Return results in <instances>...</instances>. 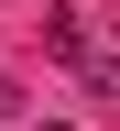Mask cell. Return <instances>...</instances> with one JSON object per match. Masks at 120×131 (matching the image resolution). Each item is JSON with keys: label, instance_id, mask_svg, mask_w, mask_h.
I'll return each instance as SVG.
<instances>
[{"label": "cell", "instance_id": "cell-1", "mask_svg": "<svg viewBox=\"0 0 120 131\" xmlns=\"http://www.w3.org/2000/svg\"><path fill=\"white\" fill-rule=\"evenodd\" d=\"M0 120H22V88H11V77H0Z\"/></svg>", "mask_w": 120, "mask_h": 131}]
</instances>
